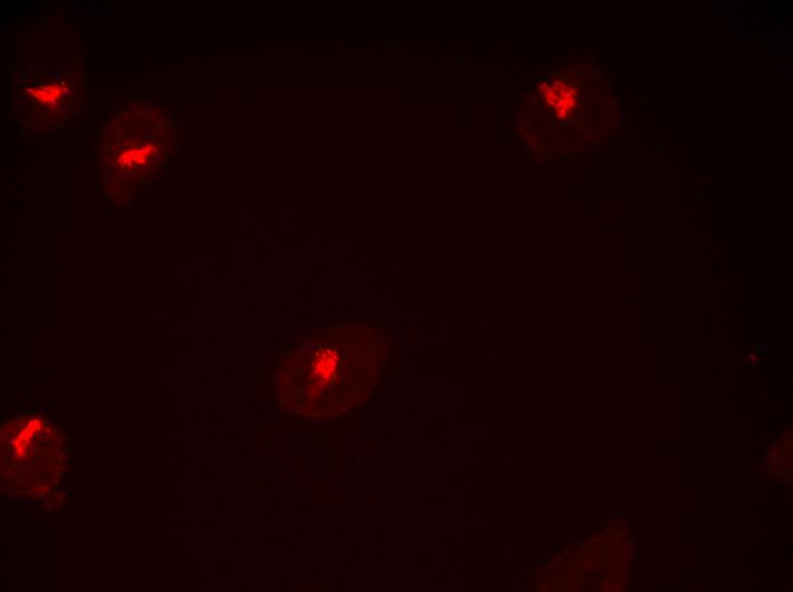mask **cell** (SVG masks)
<instances>
[{"mask_svg": "<svg viewBox=\"0 0 793 592\" xmlns=\"http://www.w3.org/2000/svg\"><path fill=\"white\" fill-rule=\"evenodd\" d=\"M556 86L559 87L560 97H558L553 93V90L548 87L545 90L544 95L548 104L553 105L555 107L559 118H565L567 116V113L570 112L571 108L575 106V99H573V91L575 90L567 88V86L562 84L561 82H556Z\"/></svg>", "mask_w": 793, "mask_h": 592, "instance_id": "1", "label": "cell"}, {"mask_svg": "<svg viewBox=\"0 0 793 592\" xmlns=\"http://www.w3.org/2000/svg\"><path fill=\"white\" fill-rule=\"evenodd\" d=\"M155 153L151 144L144 146H133L131 150H127L120 155L119 162L126 169H142L150 161Z\"/></svg>", "mask_w": 793, "mask_h": 592, "instance_id": "2", "label": "cell"}, {"mask_svg": "<svg viewBox=\"0 0 793 592\" xmlns=\"http://www.w3.org/2000/svg\"><path fill=\"white\" fill-rule=\"evenodd\" d=\"M32 93L35 94V97L40 99L43 103L54 101L62 96L61 88L60 87L41 88V89L32 90Z\"/></svg>", "mask_w": 793, "mask_h": 592, "instance_id": "3", "label": "cell"}]
</instances>
